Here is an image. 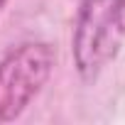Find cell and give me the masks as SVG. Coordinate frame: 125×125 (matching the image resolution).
I'll return each mask as SVG.
<instances>
[{"label": "cell", "mask_w": 125, "mask_h": 125, "mask_svg": "<svg viewBox=\"0 0 125 125\" xmlns=\"http://www.w3.org/2000/svg\"><path fill=\"white\" fill-rule=\"evenodd\" d=\"M54 66L49 44H22L0 64V120H15L47 83Z\"/></svg>", "instance_id": "7a4b0ae2"}, {"label": "cell", "mask_w": 125, "mask_h": 125, "mask_svg": "<svg viewBox=\"0 0 125 125\" xmlns=\"http://www.w3.org/2000/svg\"><path fill=\"white\" fill-rule=\"evenodd\" d=\"M125 42V0H83L74 27V61L93 81L118 56Z\"/></svg>", "instance_id": "6da1fadb"}, {"label": "cell", "mask_w": 125, "mask_h": 125, "mask_svg": "<svg viewBox=\"0 0 125 125\" xmlns=\"http://www.w3.org/2000/svg\"><path fill=\"white\" fill-rule=\"evenodd\" d=\"M3 5H5V0H0V10H3Z\"/></svg>", "instance_id": "3957f363"}]
</instances>
